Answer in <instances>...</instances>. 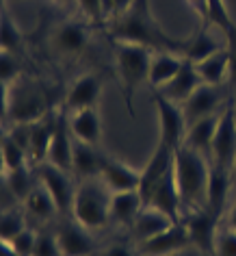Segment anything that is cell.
I'll return each instance as SVG.
<instances>
[{
  "label": "cell",
  "instance_id": "13",
  "mask_svg": "<svg viewBox=\"0 0 236 256\" xmlns=\"http://www.w3.org/2000/svg\"><path fill=\"white\" fill-rule=\"evenodd\" d=\"M174 161H176V150H171L167 144L158 142L152 156L148 158L145 168L141 170V184H139V194H141L143 202L148 200V196L152 194V189L163 180L165 176L174 170Z\"/></svg>",
  "mask_w": 236,
  "mask_h": 256
},
{
  "label": "cell",
  "instance_id": "8",
  "mask_svg": "<svg viewBox=\"0 0 236 256\" xmlns=\"http://www.w3.org/2000/svg\"><path fill=\"white\" fill-rule=\"evenodd\" d=\"M154 106L158 113V122H161V139L158 142L167 144L171 150H178L184 146V137H187V120L182 113V104L167 100L161 94H154Z\"/></svg>",
  "mask_w": 236,
  "mask_h": 256
},
{
  "label": "cell",
  "instance_id": "39",
  "mask_svg": "<svg viewBox=\"0 0 236 256\" xmlns=\"http://www.w3.org/2000/svg\"><path fill=\"white\" fill-rule=\"evenodd\" d=\"M74 2L80 7L89 22L100 24L104 20V0H74Z\"/></svg>",
  "mask_w": 236,
  "mask_h": 256
},
{
  "label": "cell",
  "instance_id": "15",
  "mask_svg": "<svg viewBox=\"0 0 236 256\" xmlns=\"http://www.w3.org/2000/svg\"><path fill=\"white\" fill-rule=\"evenodd\" d=\"M102 94V78L93 72L80 74L72 85H69L67 94H65V111L74 113L80 108H89V106H98Z\"/></svg>",
  "mask_w": 236,
  "mask_h": 256
},
{
  "label": "cell",
  "instance_id": "29",
  "mask_svg": "<svg viewBox=\"0 0 236 256\" xmlns=\"http://www.w3.org/2000/svg\"><path fill=\"white\" fill-rule=\"evenodd\" d=\"M234 187L232 180V172L219 170L215 165H210V182H208V198H206V206L213 208L215 213L223 215L228 202V191Z\"/></svg>",
  "mask_w": 236,
  "mask_h": 256
},
{
  "label": "cell",
  "instance_id": "35",
  "mask_svg": "<svg viewBox=\"0 0 236 256\" xmlns=\"http://www.w3.org/2000/svg\"><path fill=\"white\" fill-rule=\"evenodd\" d=\"M24 226V217L17 210H4L2 213V222H0V239L2 241H11L15 234H20Z\"/></svg>",
  "mask_w": 236,
  "mask_h": 256
},
{
  "label": "cell",
  "instance_id": "36",
  "mask_svg": "<svg viewBox=\"0 0 236 256\" xmlns=\"http://www.w3.org/2000/svg\"><path fill=\"white\" fill-rule=\"evenodd\" d=\"M215 256H236V230L219 228L215 243Z\"/></svg>",
  "mask_w": 236,
  "mask_h": 256
},
{
  "label": "cell",
  "instance_id": "25",
  "mask_svg": "<svg viewBox=\"0 0 236 256\" xmlns=\"http://www.w3.org/2000/svg\"><path fill=\"white\" fill-rule=\"evenodd\" d=\"M184 59L178 52H167V50H156L152 52L150 61V85L154 89H161L163 85L174 78L178 70L182 68Z\"/></svg>",
  "mask_w": 236,
  "mask_h": 256
},
{
  "label": "cell",
  "instance_id": "40",
  "mask_svg": "<svg viewBox=\"0 0 236 256\" xmlns=\"http://www.w3.org/2000/svg\"><path fill=\"white\" fill-rule=\"evenodd\" d=\"M135 0H104V20H119L132 7Z\"/></svg>",
  "mask_w": 236,
  "mask_h": 256
},
{
  "label": "cell",
  "instance_id": "12",
  "mask_svg": "<svg viewBox=\"0 0 236 256\" xmlns=\"http://www.w3.org/2000/svg\"><path fill=\"white\" fill-rule=\"evenodd\" d=\"M100 180L111 194H119V191H139L141 184V170H135L130 165L115 156L102 154V168H100Z\"/></svg>",
  "mask_w": 236,
  "mask_h": 256
},
{
  "label": "cell",
  "instance_id": "7",
  "mask_svg": "<svg viewBox=\"0 0 236 256\" xmlns=\"http://www.w3.org/2000/svg\"><path fill=\"white\" fill-rule=\"evenodd\" d=\"M210 158L213 165L219 170L232 172L236 163V113L234 104L226 106L221 111L219 126H217L213 148H210Z\"/></svg>",
  "mask_w": 236,
  "mask_h": 256
},
{
  "label": "cell",
  "instance_id": "14",
  "mask_svg": "<svg viewBox=\"0 0 236 256\" xmlns=\"http://www.w3.org/2000/svg\"><path fill=\"white\" fill-rule=\"evenodd\" d=\"M145 204L163 210V213L169 215L174 222H182V198H180V189H178V180H176V170H171L169 174L152 189V194L148 196Z\"/></svg>",
  "mask_w": 236,
  "mask_h": 256
},
{
  "label": "cell",
  "instance_id": "28",
  "mask_svg": "<svg viewBox=\"0 0 236 256\" xmlns=\"http://www.w3.org/2000/svg\"><path fill=\"white\" fill-rule=\"evenodd\" d=\"M195 70L197 74H200L202 82H206V85H217L221 87L223 82H228V76H230V54L226 48L217 50L206 59L197 61L195 63Z\"/></svg>",
  "mask_w": 236,
  "mask_h": 256
},
{
  "label": "cell",
  "instance_id": "42",
  "mask_svg": "<svg viewBox=\"0 0 236 256\" xmlns=\"http://www.w3.org/2000/svg\"><path fill=\"white\" fill-rule=\"evenodd\" d=\"M189 7L202 18L204 24H208V0H187Z\"/></svg>",
  "mask_w": 236,
  "mask_h": 256
},
{
  "label": "cell",
  "instance_id": "11",
  "mask_svg": "<svg viewBox=\"0 0 236 256\" xmlns=\"http://www.w3.org/2000/svg\"><path fill=\"white\" fill-rule=\"evenodd\" d=\"M221 104H223L221 87L202 82V85L189 96V100L182 102L184 120H187V124H193V122L202 120V118H208V115H217L226 108Z\"/></svg>",
  "mask_w": 236,
  "mask_h": 256
},
{
  "label": "cell",
  "instance_id": "38",
  "mask_svg": "<svg viewBox=\"0 0 236 256\" xmlns=\"http://www.w3.org/2000/svg\"><path fill=\"white\" fill-rule=\"evenodd\" d=\"M20 72H22V66H20L17 54L2 50V82L4 85H13L20 78Z\"/></svg>",
  "mask_w": 236,
  "mask_h": 256
},
{
  "label": "cell",
  "instance_id": "1",
  "mask_svg": "<svg viewBox=\"0 0 236 256\" xmlns=\"http://www.w3.org/2000/svg\"><path fill=\"white\" fill-rule=\"evenodd\" d=\"M111 35L115 42H132L150 50H167L178 52L182 50V40L171 37L154 18L150 0H135L126 14L111 24Z\"/></svg>",
  "mask_w": 236,
  "mask_h": 256
},
{
  "label": "cell",
  "instance_id": "19",
  "mask_svg": "<svg viewBox=\"0 0 236 256\" xmlns=\"http://www.w3.org/2000/svg\"><path fill=\"white\" fill-rule=\"evenodd\" d=\"M200 85H202V78H200V74H197V70H195V63L184 59L182 68L178 70V74L167 82V85L156 89V92L161 96H165L167 100L182 104L184 100H189V96L193 94Z\"/></svg>",
  "mask_w": 236,
  "mask_h": 256
},
{
  "label": "cell",
  "instance_id": "18",
  "mask_svg": "<svg viewBox=\"0 0 236 256\" xmlns=\"http://www.w3.org/2000/svg\"><path fill=\"white\" fill-rule=\"evenodd\" d=\"M72 152H74V135L69 130V122L63 115H56V126H54L52 142H50L46 163H52L56 168L72 174Z\"/></svg>",
  "mask_w": 236,
  "mask_h": 256
},
{
  "label": "cell",
  "instance_id": "22",
  "mask_svg": "<svg viewBox=\"0 0 236 256\" xmlns=\"http://www.w3.org/2000/svg\"><path fill=\"white\" fill-rule=\"evenodd\" d=\"M171 224H176V222L171 220L169 215H165L163 210L145 204V206L141 208V213L137 215L135 224L130 226V230H132V234H135V239L141 243V241H148V239H152V236L161 234L163 230H167L171 226Z\"/></svg>",
  "mask_w": 236,
  "mask_h": 256
},
{
  "label": "cell",
  "instance_id": "2",
  "mask_svg": "<svg viewBox=\"0 0 236 256\" xmlns=\"http://www.w3.org/2000/svg\"><path fill=\"white\" fill-rule=\"evenodd\" d=\"M176 180L182 198V208L195 210L206 206L208 198V182H210V165L206 156L191 150L189 146L176 150Z\"/></svg>",
  "mask_w": 236,
  "mask_h": 256
},
{
  "label": "cell",
  "instance_id": "31",
  "mask_svg": "<svg viewBox=\"0 0 236 256\" xmlns=\"http://www.w3.org/2000/svg\"><path fill=\"white\" fill-rule=\"evenodd\" d=\"M0 152H2V172H15L22 170L28 165V152L22 148L20 144L15 142L9 132L2 135V146H0Z\"/></svg>",
  "mask_w": 236,
  "mask_h": 256
},
{
  "label": "cell",
  "instance_id": "6",
  "mask_svg": "<svg viewBox=\"0 0 236 256\" xmlns=\"http://www.w3.org/2000/svg\"><path fill=\"white\" fill-rule=\"evenodd\" d=\"M219 220L221 215L215 213L213 208L204 206L195 210H187V215H182V222L189 230L191 243L197 248L202 254L215 256V243H217V232H219Z\"/></svg>",
  "mask_w": 236,
  "mask_h": 256
},
{
  "label": "cell",
  "instance_id": "26",
  "mask_svg": "<svg viewBox=\"0 0 236 256\" xmlns=\"http://www.w3.org/2000/svg\"><path fill=\"white\" fill-rule=\"evenodd\" d=\"M145 206L141 194L135 191H119V194H111V220L124 226H132L137 220V215L141 213Z\"/></svg>",
  "mask_w": 236,
  "mask_h": 256
},
{
  "label": "cell",
  "instance_id": "46",
  "mask_svg": "<svg viewBox=\"0 0 236 256\" xmlns=\"http://www.w3.org/2000/svg\"><path fill=\"white\" fill-rule=\"evenodd\" d=\"M234 113H236V102H234Z\"/></svg>",
  "mask_w": 236,
  "mask_h": 256
},
{
  "label": "cell",
  "instance_id": "45",
  "mask_svg": "<svg viewBox=\"0 0 236 256\" xmlns=\"http://www.w3.org/2000/svg\"><path fill=\"white\" fill-rule=\"evenodd\" d=\"M232 180H234V189H236V163H234V168H232Z\"/></svg>",
  "mask_w": 236,
  "mask_h": 256
},
{
  "label": "cell",
  "instance_id": "3",
  "mask_svg": "<svg viewBox=\"0 0 236 256\" xmlns=\"http://www.w3.org/2000/svg\"><path fill=\"white\" fill-rule=\"evenodd\" d=\"M154 50L132 42H115V70L122 82L124 104L135 115V92L143 82H150V61Z\"/></svg>",
  "mask_w": 236,
  "mask_h": 256
},
{
  "label": "cell",
  "instance_id": "5",
  "mask_svg": "<svg viewBox=\"0 0 236 256\" xmlns=\"http://www.w3.org/2000/svg\"><path fill=\"white\" fill-rule=\"evenodd\" d=\"M74 220L87 230H100L111 220V191L104 187L100 178H89L76 187Z\"/></svg>",
  "mask_w": 236,
  "mask_h": 256
},
{
  "label": "cell",
  "instance_id": "9",
  "mask_svg": "<svg viewBox=\"0 0 236 256\" xmlns=\"http://www.w3.org/2000/svg\"><path fill=\"white\" fill-rule=\"evenodd\" d=\"M37 174H39V182L48 189V194L56 202L59 213L63 215L72 213L76 189L72 180H69V172L56 168L52 163H41V165H37Z\"/></svg>",
  "mask_w": 236,
  "mask_h": 256
},
{
  "label": "cell",
  "instance_id": "24",
  "mask_svg": "<svg viewBox=\"0 0 236 256\" xmlns=\"http://www.w3.org/2000/svg\"><path fill=\"white\" fill-rule=\"evenodd\" d=\"M100 168H102V154L95 150V146H89L74 139L72 174L82 182V180H89V178H98Z\"/></svg>",
  "mask_w": 236,
  "mask_h": 256
},
{
  "label": "cell",
  "instance_id": "33",
  "mask_svg": "<svg viewBox=\"0 0 236 256\" xmlns=\"http://www.w3.org/2000/svg\"><path fill=\"white\" fill-rule=\"evenodd\" d=\"M0 46L7 52H15L22 48V30L17 28L15 20L9 16V11L4 9L2 14V37H0Z\"/></svg>",
  "mask_w": 236,
  "mask_h": 256
},
{
  "label": "cell",
  "instance_id": "10",
  "mask_svg": "<svg viewBox=\"0 0 236 256\" xmlns=\"http://www.w3.org/2000/svg\"><path fill=\"white\" fill-rule=\"evenodd\" d=\"M191 246L193 243H191V236H189V230L184 226V222H176L167 230H163L161 234L139 243V254L141 256H171V254L184 252Z\"/></svg>",
  "mask_w": 236,
  "mask_h": 256
},
{
  "label": "cell",
  "instance_id": "43",
  "mask_svg": "<svg viewBox=\"0 0 236 256\" xmlns=\"http://www.w3.org/2000/svg\"><path fill=\"white\" fill-rule=\"evenodd\" d=\"M228 228L236 230V200H234L232 208H230V215H228Z\"/></svg>",
  "mask_w": 236,
  "mask_h": 256
},
{
  "label": "cell",
  "instance_id": "20",
  "mask_svg": "<svg viewBox=\"0 0 236 256\" xmlns=\"http://www.w3.org/2000/svg\"><path fill=\"white\" fill-rule=\"evenodd\" d=\"M69 122V130H72L74 139H78L82 144L89 146H98L102 139V120L98 113V106H89L74 111L67 118Z\"/></svg>",
  "mask_w": 236,
  "mask_h": 256
},
{
  "label": "cell",
  "instance_id": "37",
  "mask_svg": "<svg viewBox=\"0 0 236 256\" xmlns=\"http://www.w3.org/2000/svg\"><path fill=\"white\" fill-rule=\"evenodd\" d=\"M33 256H63V250L59 246L56 234L39 232V236H37V243H35Z\"/></svg>",
  "mask_w": 236,
  "mask_h": 256
},
{
  "label": "cell",
  "instance_id": "23",
  "mask_svg": "<svg viewBox=\"0 0 236 256\" xmlns=\"http://www.w3.org/2000/svg\"><path fill=\"white\" fill-rule=\"evenodd\" d=\"M219 118L221 113L217 115H208V118H202L189 124L187 128V137H184V146H189L191 150L200 152V154L208 156L210 148H213V139L217 132V126H219Z\"/></svg>",
  "mask_w": 236,
  "mask_h": 256
},
{
  "label": "cell",
  "instance_id": "34",
  "mask_svg": "<svg viewBox=\"0 0 236 256\" xmlns=\"http://www.w3.org/2000/svg\"><path fill=\"white\" fill-rule=\"evenodd\" d=\"M37 236H39V234H37L33 228H24L22 232L15 234L11 241H2V239H0V243H2L4 248H9L15 256H33Z\"/></svg>",
  "mask_w": 236,
  "mask_h": 256
},
{
  "label": "cell",
  "instance_id": "41",
  "mask_svg": "<svg viewBox=\"0 0 236 256\" xmlns=\"http://www.w3.org/2000/svg\"><path fill=\"white\" fill-rule=\"evenodd\" d=\"M100 256H135L130 246H126V243H111L108 248H104L100 252Z\"/></svg>",
  "mask_w": 236,
  "mask_h": 256
},
{
  "label": "cell",
  "instance_id": "16",
  "mask_svg": "<svg viewBox=\"0 0 236 256\" xmlns=\"http://www.w3.org/2000/svg\"><path fill=\"white\" fill-rule=\"evenodd\" d=\"M56 239L63 250V256H91L95 252V241L85 226L78 222H63L56 230Z\"/></svg>",
  "mask_w": 236,
  "mask_h": 256
},
{
  "label": "cell",
  "instance_id": "30",
  "mask_svg": "<svg viewBox=\"0 0 236 256\" xmlns=\"http://www.w3.org/2000/svg\"><path fill=\"white\" fill-rule=\"evenodd\" d=\"M24 208H26L33 217L41 220V222H46V220H50V217H54V213H59L56 202L52 200V196L48 194V189L43 187L41 182L35 184V189L26 196V200H24Z\"/></svg>",
  "mask_w": 236,
  "mask_h": 256
},
{
  "label": "cell",
  "instance_id": "21",
  "mask_svg": "<svg viewBox=\"0 0 236 256\" xmlns=\"http://www.w3.org/2000/svg\"><path fill=\"white\" fill-rule=\"evenodd\" d=\"M221 48H226V44L217 42L215 37L210 35L208 24H202L193 35H189V37L182 40L180 56L191 61V63H197V61L206 59V56H210L213 52H217V50H221Z\"/></svg>",
  "mask_w": 236,
  "mask_h": 256
},
{
  "label": "cell",
  "instance_id": "44",
  "mask_svg": "<svg viewBox=\"0 0 236 256\" xmlns=\"http://www.w3.org/2000/svg\"><path fill=\"white\" fill-rule=\"evenodd\" d=\"M52 2H56V4H61V7H65V4H69V2H74V0H52Z\"/></svg>",
  "mask_w": 236,
  "mask_h": 256
},
{
  "label": "cell",
  "instance_id": "17",
  "mask_svg": "<svg viewBox=\"0 0 236 256\" xmlns=\"http://www.w3.org/2000/svg\"><path fill=\"white\" fill-rule=\"evenodd\" d=\"M89 46V30L80 22H63L52 33V48L61 56H80Z\"/></svg>",
  "mask_w": 236,
  "mask_h": 256
},
{
  "label": "cell",
  "instance_id": "32",
  "mask_svg": "<svg viewBox=\"0 0 236 256\" xmlns=\"http://www.w3.org/2000/svg\"><path fill=\"white\" fill-rule=\"evenodd\" d=\"M4 182H7V189L11 194L15 198H20L22 202L26 200V196L35 189V182H33V178H30L28 165L22 170H15V172H4Z\"/></svg>",
  "mask_w": 236,
  "mask_h": 256
},
{
  "label": "cell",
  "instance_id": "4",
  "mask_svg": "<svg viewBox=\"0 0 236 256\" xmlns=\"http://www.w3.org/2000/svg\"><path fill=\"white\" fill-rule=\"evenodd\" d=\"M48 96L30 80L17 78L13 85L2 82V118L13 124H33L46 118Z\"/></svg>",
  "mask_w": 236,
  "mask_h": 256
},
{
  "label": "cell",
  "instance_id": "27",
  "mask_svg": "<svg viewBox=\"0 0 236 256\" xmlns=\"http://www.w3.org/2000/svg\"><path fill=\"white\" fill-rule=\"evenodd\" d=\"M56 118H41L33 122V130H30V146H28V158L35 165H41L48 161L50 142L54 135Z\"/></svg>",
  "mask_w": 236,
  "mask_h": 256
}]
</instances>
